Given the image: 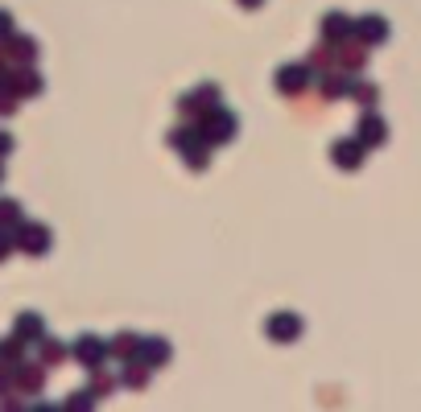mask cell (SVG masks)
Instances as JSON below:
<instances>
[{"label":"cell","mask_w":421,"mask_h":412,"mask_svg":"<svg viewBox=\"0 0 421 412\" xmlns=\"http://www.w3.org/2000/svg\"><path fill=\"white\" fill-rule=\"evenodd\" d=\"M17 243H21L25 252H33V256H37V252H45L50 235H45L41 227H21V231H17Z\"/></svg>","instance_id":"1"},{"label":"cell","mask_w":421,"mask_h":412,"mask_svg":"<svg viewBox=\"0 0 421 412\" xmlns=\"http://www.w3.org/2000/svg\"><path fill=\"white\" fill-rule=\"evenodd\" d=\"M4 87H8V95H33L37 91V74H29V70L25 74H12Z\"/></svg>","instance_id":"2"},{"label":"cell","mask_w":421,"mask_h":412,"mask_svg":"<svg viewBox=\"0 0 421 412\" xmlns=\"http://www.w3.org/2000/svg\"><path fill=\"white\" fill-rule=\"evenodd\" d=\"M37 384H41V376H37L33 367H21V371H17V388H25V392H33Z\"/></svg>","instance_id":"3"},{"label":"cell","mask_w":421,"mask_h":412,"mask_svg":"<svg viewBox=\"0 0 421 412\" xmlns=\"http://www.w3.org/2000/svg\"><path fill=\"white\" fill-rule=\"evenodd\" d=\"M17 219H21V206L8 202V198H0V227H8V223H17Z\"/></svg>","instance_id":"4"},{"label":"cell","mask_w":421,"mask_h":412,"mask_svg":"<svg viewBox=\"0 0 421 412\" xmlns=\"http://www.w3.org/2000/svg\"><path fill=\"white\" fill-rule=\"evenodd\" d=\"M8 50H17V58H25V62L33 58V41H29V37H17V41H8Z\"/></svg>","instance_id":"5"},{"label":"cell","mask_w":421,"mask_h":412,"mask_svg":"<svg viewBox=\"0 0 421 412\" xmlns=\"http://www.w3.org/2000/svg\"><path fill=\"white\" fill-rule=\"evenodd\" d=\"M37 330H41V322H37V318H21V322H17V334H25V338H33Z\"/></svg>","instance_id":"6"},{"label":"cell","mask_w":421,"mask_h":412,"mask_svg":"<svg viewBox=\"0 0 421 412\" xmlns=\"http://www.w3.org/2000/svg\"><path fill=\"white\" fill-rule=\"evenodd\" d=\"M41 355H45V359H50V363H58V359H62V351H58V347H54V343H41Z\"/></svg>","instance_id":"7"},{"label":"cell","mask_w":421,"mask_h":412,"mask_svg":"<svg viewBox=\"0 0 421 412\" xmlns=\"http://www.w3.org/2000/svg\"><path fill=\"white\" fill-rule=\"evenodd\" d=\"M8 252H12V235H4V231H0V260H4Z\"/></svg>","instance_id":"8"},{"label":"cell","mask_w":421,"mask_h":412,"mask_svg":"<svg viewBox=\"0 0 421 412\" xmlns=\"http://www.w3.org/2000/svg\"><path fill=\"white\" fill-rule=\"evenodd\" d=\"M8 29H12V21H8V12H4V8H0V37H4V33H8Z\"/></svg>","instance_id":"9"},{"label":"cell","mask_w":421,"mask_h":412,"mask_svg":"<svg viewBox=\"0 0 421 412\" xmlns=\"http://www.w3.org/2000/svg\"><path fill=\"white\" fill-rule=\"evenodd\" d=\"M8 384H17V380H12V376H8V371H0V392H4V388H8Z\"/></svg>","instance_id":"10"},{"label":"cell","mask_w":421,"mask_h":412,"mask_svg":"<svg viewBox=\"0 0 421 412\" xmlns=\"http://www.w3.org/2000/svg\"><path fill=\"white\" fill-rule=\"evenodd\" d=\"M8 149H12V140H8V136H4V132H0V157H4V153H8Z\"/></svg>","instance_id":"11"}]
</instances>
